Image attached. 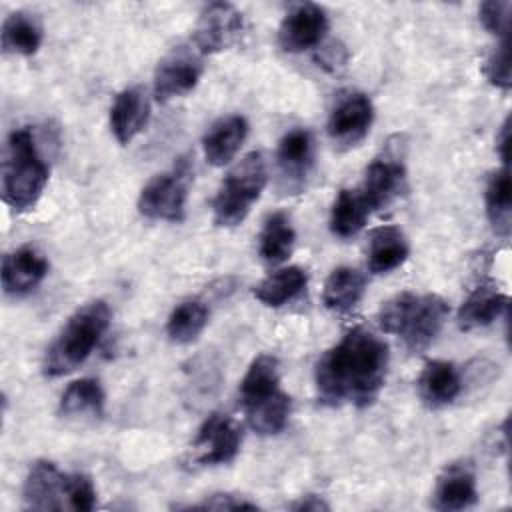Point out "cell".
<instances>
[{
  "mask_svg": "<svg viewBox=\"0 0 512 512\" xmlns=\"http://www.w3.org/2000/svg\"><path fill=\"white\" fill-rule=\"evenodd\" d=\"M388 344L366 328L348 330L316 362L314 384L326 406H370L384 388Z\"/></svg>",
  "mask_w": 512,
  "mask_h": 512,
  "instance_id": "obj_1",
  "label": "cell"
},
{
  "mask_svg": "<svg viewBox=\"0 0 512 512\" xmlns=\"http://www.w3.org/2000/svg\"><path fill=\"white\" fill-rule=\"evenodd\" d=\"M238 400L254 432L272 436L286 428L292 400L280 388V364L276 356L260 354L252 360L240 382Z\"/></svg>",
  "mask_w": 512,
  "mask_h": 512,
  "instance_id": "obj_2",
  "label": "cell"
},
{
  "mask_svg": "<svg viewBox=\"0 0 512 512\" xmlns=\"http://www.w3.org/2000/svg\"><path fill=\"white\" fill-rule=\"evenodd\" d=\"M448 314L450 306L438 294L402 292L382 304L378 324L384 332L400 336L410 352H422L442 332Z\"/></svg>",
  "mask_w": 512,
  "mask_h": 512,
  "instance_id": "obj_3",
  "label": "cell"
},
{
  "mask_svg": "<svg viewBox=\"0 0 512 512\" xmlns=\"http://www.w3.org/2000/svg\"><path fill=\"white\" fill-rule=\"evenodd\" d=\"M110 306L104 300H92L80 306L62 326L44 354L42 370L50 378L74 372L98 346L110 326Z\"/></svg>",
  "mask_w": 512,
  "mask_h": 512,
  "instance_id": "obj_4",
  "label": "cell"
},
{
  "mask_svg": "<svg viewBox=\"0 0 512 512\" xmlns=\"http://www.w3.org/2000/svg\"><path fill=\"white\" fill-rule=\"evenodd\" d=\"M48 164L38 152L30 128L10 132L2 160V198L16 210L26 212L40 200L48 182Z\"/></svg>",
  "mask_w": 512,
  "mask_h": 512,
  "instance_id": "obj_5",
  "label": "cell"
},
{
  "mask_svg": "<svg viewBox=\"0 0 512 512\" xmlns=\"http://www.w3.org/2000/svg\"><path fill=\"white\" fill-rule=\"evenodd\" d=\"M268 182L266 160L260 152H250L238 160L224 176L214 200L212 216L216 226L232 228L246 220L252 204L260 198Z\"/></svg>",
  "mask_w": 512,
  "mask_h": 512,
  "instance_id": "obj_6",
  "label": "cell"
},
{
  "mask_svg": "<svg viewBox=\"0 0 512 512\" xmlns=\"http://www.w3.org/2000/svg\"><path fill=\"white\" fill-rule=\"evenodd\" d=\"M190 174V164L180 158L172 170L150 178L138 196L140 214L150 220L182 222L186 214Z\"/></svg>",
  "mask_w": 512,
  "mask_h": 512,
  "instance_id": "obj_7",
  "label": "cell"
},
{
  "mask_svg": "<svg viewBox=\"0 0 512 512\" xmlns=\"http://www.w3.org/2000/svg\"><path fill=\"white\" fill-rule=\"evenodd\" d=\"M240 444V424L224 412H212L196 432L192 442V460L198 466L228 464L238 456Z\"/></svg>",
  "mask_w": 512,
  "mask_h": 512,
  "instance_id": "obj_8",
  "label": "cell"
},
{
  "mask_svg": "<svg viewBox=\"0 0 512 512\" xmlns=\"http://www.w3.org/2000/svg\"><path fill=\"white\" fill-rule=\"evenodd\" d=\"M314 170V138L306 128L286 132L276 150L278 186L284 194H300Z\"/></svg>",
  "mask_w": 512,
  "mask_h": 512,
  "instance_id": "obj_9",
  "label": "cell"
},
{
  "mask_svg": "<svg viewBox=\"0 0 512 512\" xmlns=\"http://www.w3.org/2000/svg\"><path fill=\"white\" fill-rule=\"evenodd\" d=\"M374 122V104L364 92H342L338 94L330 116H328V136L340 148L358 146L370 132Z\"/></svg>",
  "mask_w": 512,
  "mask_h": 512,
  "instance_id": "obj_10",
  "label": "cell"
},
{
  "mask_svg": "<svg viewBox=\"0 0 512 512\" xmlns=\"http://www.w3.org/2000/svg\"><path fill=\"white\" fill-rule=\"evenodd\" d=\"M242 34V12L234 4L212 2L200 12L192 44L200 54H216L234 46Z\"/></svg>",
  "mask_w": 512,
  "mask_h": 512,
  "instance_id": "obj_11",
  "label": "cell"
},
{
  "mask_svg": "<svg viewBox=\"0 0 512 512\" xmlns=\"http://www.w3.org/2000/svg\"><path fill=\"white\" fill-rule=\"evenodd\" d=\"M330 28L328 14L322 6L302 2L292 6L280 22L278 44L288 54L320 48Z\"/></svg>",
  "mask_w": 512,
  "mask_h": 512,
  "instance_id": "obj_12",
  "label": "cell"
},
{
  "mask_svg": "<svg viewBox=\"0 0 512 512\" xmlns=\"http://www.w3.org/2000/svg\"><path fill=\"white\" fill-rule=\"evenodd\" d=\"M202 54L194 48H176L164 56L154 72V96L158 102L186 96L202 78Z\"/></svg>",
  "mask_w": 512,
  "mask_h": 512,
  "instance_id": "obj_13",
  "label": "cell"
},
{
  "mask_svg": "<svg viewBox=\"0 0 512 512\" xmlns=\"http://www.w3.org/2000/svg\"><path fill=\"white\" fill-rule=\"evenodd\" d=\"M406 190V168L402 158L386 152L374 158L366 172L360 194L364 196L370 210L388 208Z\"/></svg>",
  "mask_w": 512,
  "mask_h": 512,
  "instance_id": "obj_14",
  "label": "cell"
},
{
  "mask_svg": "<svg viewBox=\"0 0 512 512\" xmlns=\"http://www.w3.org/2000/svg\"><path fill=\"white\" fill-rule=\"evenodd\" d=\"M48 260L36 246H20L2 258V288L8 296H26L48 274Z\"/></svg>",
  "mask_w": 512,
  "mask_h": 512,
  "instance_id": "obj_15",
  "label": "cell"
},
{
  "mask_svg": "<svg viewBox=\"0 0 512 512\" xmlns=\"http://www.w3.org/2000/svg\"><path fill=\"white\" fill-rule=\"evenodd\" d=\"M478 500L476 472L472 462L458 460L448 464L436 480L432 506L442 512H456L474 506Z\"/></svg>",
  "mask_w": 512,
  "mask_h": 512,
  "instance_id": "obj_16",
  "label": "cell"
},
{
  "mask_svg": "<svg viewBox=\"0 0 512 512\" xmlns=\"http://www.w3.org/2000/svg\"><path fill=\"white\" fill-rule=\"evenodd\" d=\"M66 474H62L54 462L50 460H36L22 486L24 506L28 510H62L66 506Z\"/></svg>",
  "mask_w": 512,
  "mask_h": 512,
  "instance_id": "obj_17",
  "label": "cell"
},
{
  "mask_svg": "<svg viewBox=\"0 0 512 512\" xmlns=\"http://www.w3.org/2000/svg\"><path fill=\"white\" fill-rule=\"evenodd\" d=\"M416 388H418L420 400L428 408L438 410V408L452 404L460 396L464 382H462V374L454 362L430 360L424 364V368L418 376Z\"/></svg>",
  "mask_w": 512,
  "mask_h": 512,
  "instance_id": "obj_18",
  "label": "cell"
},
{
  "mask_svg": "<svg viewBox=\"0 0 512 512\" xmlns=\"http://www.w3.org/2000/svg\"><path fill=\"white\" fill-rule=\"evenodd\" d=\"M150 120V100L138 86L124 88L116 94L110 106V130L124 146L130 144Z\"/></svg>",
  "mask_w": 512,
  "mask_h": 512,
  "instance_id": "obj_19",
  "label": "cell"
},
{
  "mask_svg": "<svg viewBox=\"0 0 512 512\" xmlns=\"http://www.w3.org/2000/svg\"><path fill=\"white\" fill-rule=\"evenodd\" d=\"M248 136V120L240 114H230L214 122L202 138L204 158L212 166H226L234 160Z\"/></svg>",
  "mask_w": 512,
  "mask_h": 512,
  "instance_id": "obj_20",
  "label": "cell"
},
{
  "mask_svg": "<svg viewBox=\"0 0 512 512\" xmlns=\"http://www.w3.org/2000/svg\"><path fill=\"white\" fill-rule=\"evenodd\" d=\"M410 256V244L396 226H378L368 236L366 264L372 274H388Z\"/></svg>",
  "mask_w": 512,
  "mask_h": 512,
  "instance_id": "obj_21",
  "label": "cell"
},
{
  "mask_svg": "<svg viewBox=\"0 0 512 512\" xmlns=\"http://www.w3.org/2000/svg\"><path fill=\"white\" fill-rule=\"evenodd\" d=\"M508 310V296L494 284H480L474 288L458 310L460 330H476L490 326Z\"/></svg>",
  "mask_w": 512,
  "mask_h": 512,
  "instance_id": "obj_22",
  "label": "cell"
},
{
  "mask_svg": "<svg viewBox=\"0 0 512 512\" xmlns=\"http://www.w3.org/2000/svg\"><path fill=\"white\" fill-rule=\"evenodd\" d=\"M366 276L352 266L334 268L322 288V302L332 312L352 310L364 296Z\"/></svg>",
  "mask_w": 512,
  "mask_h": 512,
  "instance_id": "obj_23",
  "label": "cell"
},
{
  "mask_svg": "<svg viewBox=\"0 0 512 512\" xmlns=\"http://www.w3.org/2000/svg\"><path fill=\"white\" fill-rule=\"evenodd\" d=\"M308 284V274L300 266H286L268 274L254 286V296L268 308H280L292 302Z\"/></svg>",
  "mask_w": 512,
  "mask_h": 512,
  "instance_id": "obj_24",
  "label": "cell"
},
{
  "mask_svg": "<svg viewBox=\"0 0 512 512\" xmlns=\"http://www.w3.org/2000/svg\"><path fill=\"white\" fill-rule=\"evenodd\" d=\"M2 50L6 54L32 56L42 46V24L28 12H12L2 22Z\"/></svg>",
  "mask_w": 512,
  "mask_h": 512,
  "instance_id": "obj_25",
  "label": "cell"
},
{
  "mask_svg": "<svg viewBox=\"0 0 512 512\" xmlns=\"http://www.w3.org/2000/svg\"><path fill=\"white\" fill-rule=\"evenodd\" d=\"M296 244V232L292 220L286 212H274L264 220L260 238H258V252L264 262L268 264H282L290 258Z\"/></svg>",
  "mask_w": 512,
  "mask_h": 512,
  "instance_id": "obj_26",
  "label": "cell"
},
{
  "mask_svg": "<svg viewBox=\"0 0 512 512\" xmlns=\"http://www.w3.org/2000/svg\"><path fill=\"white\" fill-rule=\"evenodd\" d=\"M370 206L360 190L342 188L330 210V232L338 238H354L366 224Z\"/></svg>",
  "mask_w": 512,
  "mask_h": 512,
  "instance_id": "obj_27",
  "label": "cell"
},
{
  "mask_svg": "<svg viewBox=\"0 0 512 512\" xmlns=\"http://www.w3.org/2000/svg\"><path fill=\"white\" fill-rule=\"evenodd\" d=\"M106 394L98 380L94 378H80L66 386L60 396V414L62 416H84L90 414L94 418L104 414Z\"/></svg>",
  "mask_w": 512,
  "mask_h": 512,
  "instance_id": "obj_28",
  "label": "cell"
},
{
  "mask_svg": "<svg viewBox=\"0 0 512 512\" xmlns=\"http://www.w3.org/2000/svg\"><path fill=\"white\" fill-rule=\"evenodd\" d=\"M208 316L210 312L202 300H182L174 306L166 320V334L176 344H190L206 328Z\"/></svg>",
  "mask_w": 512,
  "mask_h": 512,
  "instance_id": "obj_29",
  "label": "cell"
},
{
  "mask_svg": "<svg viewBox=\"0 0 512 512\" xmlns=\"http://www.w3.org/2000/svg\"><path fill=\"white\" fill-rule=\"evenodd\" d=\"M486 214L498 236L510 234L512 198H510V172L508 166L496 170L486 184Z\"/></svg>",
  "mask_w": 512,
  "mask_h": 512,
  "instance_id": "obj_30",
  "label": "cell"
},
{
  "mask_svg": "<svg viewBox=\"0 0 512 512\" xmlns=\"http://www.w3.org/2000/svg\"><path fill=\"white\" fill-rule=\"evenodd\" d=\"M64 492H66V506L72 510L88 512L96 506V488L92 480L82 472L66 474Z\"/></svg>",
  "mask_w": 512,
  "mask_h": 512,
  "instance_id": "obj_31",
  "label": "cell"
},
{
  "mask_svg": "<svg viewBox=\"0 0 512 512\" xmlns=\"http://www.w3.org/2000/svg\"><path fill=\"white\" fill-rule=\"evenodd\" d=\"M484 74L490 80V84L508 90L510 80V50H508V38H504L486 58L484 62Z\"/></svg>",
  "mask_w": 512,
  "mask_h": 512,
  "instance_id": "obj_32",
  "label": "cell"
},
{
  "mask_svg": "<svg viewBox=\"0 0 512 512\" xmlns=\"http://www.w3.org/2000/svg\"><path fill=\"white\" fill-rule=\"evenodd\" d=\"M510 8H512V4L506 2V0H488V2H484L480 6V12H478L482 26L488 32L506 38L508 24H510Z\"/></svg>",
  "mask_w": 512,
  "mask_h": 512,
  "instance_id": "obj_33",
  "label": "cell"
},
{
  "mask_svg": "<svg viewBox=\"0 0 512 512\" xmlns=\"http://www.w3.org/2000/svg\"><path fill=\"white\" fill-rule=\"evenodd\" d=\"M198 508H216V510H240V508H248L254 510L258 508L254 502H248L240 496L234 494H212L210 500H206L204 504H200Z\"/></svg>",
  "mask_w": 512,
  "mask_h": 512,
  "instance_id": "obj_34",
  "label": "cell"
},
{
  "mask_svg": "<svg viewBox=\"0 0 512 512\" xmlns=\"http://www.w3.org/2000/svg\"><path fill=\"white\" fill-rule=\"evenodd\" d=\"M292 510H304V512H320V510H328L330 506L320 498V496H314V494H308V496H302L298 502H294L290 506Z\"/></svg>",
  "mask_w": 512,
  "mask_h": 512,
  "instance_id": "obj_35",
  "label": "cell"
},
{
  "mask_svg": "<svg viewBox=\"0 0 512 512\" xmlns=\"http://www.w3.org/2000/svg\"><path fill=\"white\" fill-rule=\"evenodd\" d=\"M510 122H508V118L504 120V124H502V128H500V134L496 136V148H498V154H500V158H502V162L506 164L508 162V142H510V126H508Z\"/></svg>",
  "mask_w": 512,
  "mask_h": 512,
  "instance_id": "obj_36",
  "label": "cell"
}]
</instances>
